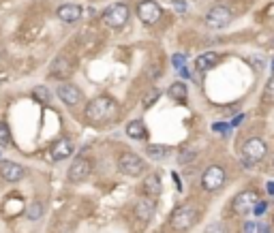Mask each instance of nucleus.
Returning <instances> with one entry per match:
<instances>
[{"mask_svg":"<svg viewBox=\"0 0 274 233\" xmlns=\"http://www.w3.org/2000/svg\"><path fill=\"white\" fill-rule=\"evenodd\" d=\"M231 20H233V13H231L229 7H225V5L212 7V9L206 13V18H204L206 26L212 28V30H221V28H225V26H229Z\"/></svg>","mask_w":274,"mask_h":233,"instance_id":"6e6552de","label":"nucleus"},{"mask_svg":"<svg viewBox=\"0 0 274 233\" xmlns=\"http://www.w3.org/2000/svg\"><path fill=\"white\" fill-rule=\"evenodd\" d=\"M197 220H199V210L193 203H182L169 214V227L176 233L189 231Z\"/></svg>","mask_w":274,"mask_h":233,"instance_id":"f03ea898","label":"nucleus"},{"mask_svg":"<svg viewBox=\"0 0 274 233\" xmlns=\"http://www.w3.org/2000/svg\"><path fill=\"white\" fill-rule=\"evenodd\" d=\"M56 94H58V99H60L67 107H75V105H79V103L84 101L82 90H79L75 84H69V82L58 84V90H56Z\"/></svg>","mask_w":274,"mask_h":233,"instance_id":"9b49d317","label":"nucleus"},{"mask_svg":"<svg viewBox=\"0 0 274 233\" xmlns=\"http://www.w3.org/2000/svg\"><path fill=\"white\" fill-rule=\"evenodd\" d=\"M253 212H255V214H263V212H265V203L259 201V205H255V207H253Z\"/></svg>","mask_w":274,"mask_h":233,"instance_id":"c756f323","label":"nucleus"},{"mask_svg":"<svg viewBox=\"0 0 274 233\" xmlns=\"http://www.w3.org/2000/svg\"><path fill=\"white\" fill-rule=\"evenodd\" d=\"M261 101L268 103V105H274V75L268 79V84H265V88H263Z\"/></svg>","mask_w":274,"mask_h":233,"instance_id":"b1692460","label":"nucleus"},{"mask_svg":"<svg viewBox=\"0 0 274 233\" xmlns=\"http://www.w3.org/2000/svg\"><path fill=\"white\" fill-rule=\"evenodd\" d=\"M128 18H131V11H128V7H126L124 3H114V5H109L107 9L101 13L103 24H105L107 28H111V30L122 28L124 24L128 22Z\"/></svg>","mask_w":274,"mask_h":233,"instance_id":"423d86ee","label":"nucleus"},{"mask_svg":"<svg viewBox=\"0 0 274 233\" xmlns=\"http://www.w3.org/2000/svg\"><path fill=\"white\" fill-rule=\"evenodd\" d=\"M126 135L131 139H146L148 137V128L144 124V120H133L126 124Z\"/></svg>","mask_w":274,"mask_h":233,"instance_id":"6ab92c4d","label":"nucleus"},{"mask_svg":"<svg viewBox=\"0 0 274 233\" xmlns=\"http://www.w3.org/2000/svg\"><path fill=\"white\" fill-rule=\"evenodd\" d=\"M159 96H161V92H159V90H152V92L146 96V99H144V109H148V107L152 105V103H157Z\"/></svg>","mask_w":274,"mask_h":233,"instance_id":"c85d7f7f","label":"nucleus"},{"mask_svg":"<svg viewBox=\"0 0 274 233\" xmlns=\"http://www.w3.org/2000/svg\"><path fill=\"white\" fill-rule=\"evenodd\" d=\"M244 231L246 233H270V229L261 222H244Z\"/></svg>","mask_w":274,"mask_h":233,"instance_id":"393cba45","label":"nucleus"},{"mask_svg":"<svg viewBox=\"0 0 274 233\" xmlns=\"http://www.w3.org/2000/svg\"><path fill=\"white\" fill-rule=\"evenodd\" d=\"M272 69H274V64H272Z\"/></svg>","mask_w":274,"mask_h":233,"instance_id":"473e14b6","label":"nucleus"},{"mask_svg":"<svg viewBox=\"0 0 274 233\" xmlns=\"http://www.w3.org/2000/svg\"><path fill=\"white\" fill-rule=\"evenodd\" d=\"M161 15H163V9H161V5L155 3V0H142V3L137 5V18L146 24V26L157 24L161 20Z\"/></svg>","mask_w":274,"mask_h":233,"instance_id":"9d476101","label":"nucleus"},{"mask_svg":"<svg viewBox=\"0 0 274 233\" xmlns=\"http://www.w3.org/2000/svg\"><path fill=\"white\" fill-rule=\"evenodd\" d=\"M90 173H92V160L88 156H77L69 167L67 178H69V182L79 184V182H86L90 178Z\"/></svg>","mask_w":274,"mask_h":233,"instance_id":"1a4fd4ad","label":"nucleus"},{"mask_svg":"<svg viewBox=\"0 0 274 233\" xmlns=\"http://www.w3.org/2000/svg\"><path fill=\"white\" fill-rule=\"evenodd\" d=\"M257 203H259V192H257L255 188H244V190H240L238 195L233 197L231 210H233V214H238V216H246V214L253 212V207Z\"/></svg>","mask_w":274,"mask_h":233,"instance_id":"0eeeda50","label":"nucleus"},{"mask_svg":"<svg viewBox=\"0 0 274 233\" xmlns=\"http://www.w3.org/2000/svg\"><path fill=\"white\" fill-rule=\"evenodd\" d=\"M45 214V205L41 201H30L26 205V218L28 220H41Z\"/></svg>","mask_w":274,"mask_h":233,"instance_id":"4be33fe9","label":"nucleus"},{"mask_svg":"<svg viewBox=\"0 0 274 233\" xmlns=\"http://www.w3.org/2000/svg\"><path fill=\"white\" fill-rule=\"evenodd\" d=\"M268 154V146H265V141L261 137H251L242 143V150H240V156H242L244 165L246 167H253L257 163H261Z\"/></svg>","mask_w":274,"mask_h":233,"instance_id":"7ed1b4c3","label":"nucleus"},{"mask_svg":"<svg viewBox=\"0 0 274 233\" xmlns=\"http://www.w3.org/2000/svg\"><path fill=\"white\" fill-rule=\"evenodd\" d=\"M225 180H227V171H225L223 165H210L208 169L201 173L199 186L206 192H216L225 186Z\"/></svg>","mask_w":274,"mask_h":233,"instance_id":"39448f33","label":"nucleus"},{"mask_svg":"<svg viewBox=\"0 0 274 233\" xmlns=\"http://www.w3.org/2000/svg\"><path fill=\"white\" fill-rule=\"evenodd\" d=\"M11 141V131L5 122H0V146H7Z\"/></svg>","mask_w":274,"mask_h":233,"instance_id":"bb28decb","label":"nucleus"},{"mask_svg":"<svg viewBox=\"0 0 274 233\" xmlns=\"http://www.w3.org/2000/svg\"><path fill=\"white\" fill-rule=\"evenodd\" d=\"M118 169H120V173L128 175V178H137V175L146 173L148 163L142 156H137L135 152L126 150V152H122V154L118 156Z\"/></svg>","mask_w":274,"mask_h":233,"instance_id":"20e7f679","label":"nucleus"},{"mask_svg":"<svg viewBox=\"0 0 274 233\" xmlns=\"http://www.w3.org/2000/svg\"><path fill=\"white\" fill-rule=\"evenodd\" d=\"M195 152H193V150H184V152H180V156H178V160H180V163L182 165H187V163H193V160H195Z\"/></svg>","mask_w":274,"mask_h":233,"instance_id":"cd10ccee","label":"nucleus"},{"mask_svg":"<svg viewBox=\"0 0 274 233\" xmlns=\"http://www.w3.org/2000/svg\"><path fill=\"white\" fill-rule=\"evenodd\" d=\"M24 175H26V169L20 163H15V160H0V178L5 182L15 184L24 180Z\"/></svg>","mask_w":274,"mask_h":233,"instance_id":"f8f14e48","label":"nucleus"},{"mask_svg":"<svg viewBox=\"0 0 274 233\" xmlns=\"http://www.w3.org/2000/svg\"><path fill=\"white\" fill-rule=\"evenodd\" d=\"M204 233H229V229H227V224H223L221 220H216V222L208 224Z\"/></svg>","mask_w":274,"mask_h":233,"instance_id":"a878e982","label":"nucleus"},{"mask_svg":"<svg viewBox=\"0 0 274 233\" xmlns=\"http://www.w3.org/2000/svg\"><path fill=\"white\" fill-rule=\"evenodd\" d=\"M73 141H71L69 137H60L58 141H54L52 143V148H50V156L52 160H67L71 154H73Z\"/></svg>","mask_w":274,"mask_h":233,"instance_id":"2eb2a0df","label":"nucleus"},{"mask_svg":"<svg viewBox=\"0 0 274 233\" xmlns=\"http://www.w3.org/2000/svg\"><path fill=\"white\" fill-rule=\"evenodd\" d=\"M268 190H270V192H274V182H270V184H268Z\"/></svg>","mask_w":274,"mask_h":233,"instance_id":"7c9ffc66","label":"nucleus"},{"mask_svg":"<svg viewBox=\"0 0 274 233\" xmlns=\"http://www.w3.org/2000/svg\"><path fill=\"white\" fill-rule=\"evenodd\" d=\"M146 154L152 160H165L169 154H172V148L163 146V143H150V146H146Z\"/></svg>","mask_w":274,"mask_h":233,"instance_id":"412c9836","label":"nucleus"},{"mask_svg":"<svg viewBox=\"0 0 274 233\" xmlns=\"http://www.w3.org/2000/svg\"><path fill=\"white\" fill-rule=\"evenodd\" d=\"M118 116V103L111 96H96L84 109V118L90 124H105Z\"/></svg>","mask_w":274,"mask_h":233,"instance_id":"f257e3e1","label":"nucleus"},{"mask_svg":"<svg viewBox=\"0 0 274 233\" xmlns=\"http://www.w3.org/2000/svg\"><path fill=\"white\" fill-rule=\"evenodd\" d=\"M71 73H73V62H71L67 56H58L54 58L52 67H50V75L56 79H67Z\"/></svg>","mask_w":274,"mask_h":233,"instance_id":"dca6fc26","label":"nucleus"},{"mask_svg":"<svg viewBox=\"0 0 274 233\" xmlns=\"http://www.w3.org/2000/svg\"><path fill=\"white\" fill-rule=\"evenodd\" d=\"M32 99L39 101V103H50L52 101V92L47 90L45 86H35V88H32Z\"/></svg>","mask_w":274,"mask_h":233,"instance_id":"5701e85b","label":"nucleus"},{"mask_svg":"<svg viewBox=\"0 0 274 233\" xmlns=\"http://www.w3.org/2000/svg\"><path fill=\"white\" fill-rule=\"evenodd\" d=\"M219 62H221V54H216V52H206V54L197 56L195 67H197L199 71H208V69H214Z\"/></svg>","mask_w":274,"mask_h":233,"instance_id":"a211bd4d","label":"nucleus"},{"mask_svg":"<svg viewBox=\"0 0 274 233\" xmlns=\"http://www.w3.org/2000/svg\"><path fill=\"white\" fill-rule=\"evenodd\" d=\"M167 94H169V99H172V101L184 103V101H187V96H189V88H187V84H184V82H174L172 86H169Z\"/></svg>","mask_w":274,"mask_h":233,"instance_id":"aec40b11","label":"nucleus"},{"mask_svg":"<svg viewBox=\"0 0 274 233\" xmlns=\"http://www.w3.org/2000/svg\"><path fill=\"white\" fill-rule=\"evenodd\" d=\"M142 190H144V197H150V199H159L161 192H163V182H161V175L159 173H148L142 182Z\"/></svg>","mask_w":274,"mask_h":233,"instance_id":"4468645a","label":"nucleus"},{"mask_svg":"<svg viewBox=\"0 0 274 233\" xmlns=\"http://www.w3.org/2000/svg\"><path fill=\"white\" fill-rule=\"evenodd\" d=\"M272 45H274V41H272Z\"/></svg>","mask_w":274,"mask_h":233,"instance_id":"72a5a7b5","label":"nucleus"},{"mask_svg":"<svg viewBox=\"0 0 274 233\" xmlns=\"http://www.w3.org/2000/svg\"><path fill=\"white\" fill-rule=\"evenodd\" d=\"M82 7L79 5H60L56 15H58V20L64 22V24H75L79 18H82Z\"/></svg>","mask_w":274,"mask_h":233,"instance_id":"f3484780","label":"nucleus"},{"mask_svg":"<svg viewBox=\"0 0 274 233\" xmlns=\"http://www.w3.org/2000/svg\"><path fill=\"white\" fill-rule=\"evenodd\" d=\"M272 171H274V160H272Z\"/></svg>","mask_w":274,"mask_h":233,"instance_id":"2f4dec72","label":"nucleus"},{"mask_svg":"<svg viewBox=\"0 0 274 233\" xmlns=\"http://www.w3.org/2000/svg\"><path fill=\"white\" fill-rule=\"evenodd\" d=\"M155 212H157V199H150V197L137 199V203H135V218L137 220H142L146 224V222H150L152 216H155Z\"/></svg>","mask_w":274,"mask_h":233,"instance_id":"ddd939ff","label":"nucleus"}]
</instances>
